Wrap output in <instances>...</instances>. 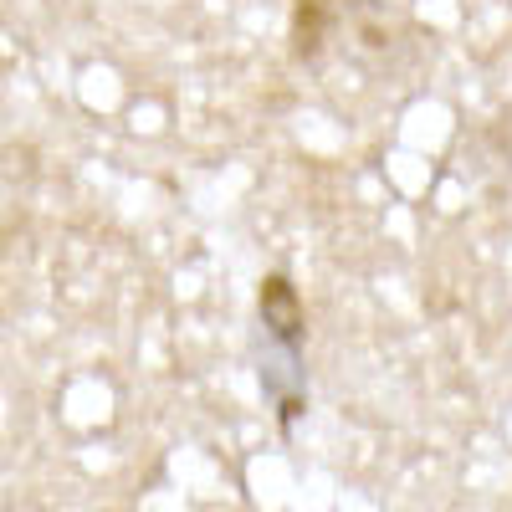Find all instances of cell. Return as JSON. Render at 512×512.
Wrapping results in <instances>:
<instances>
[{
    "label": "cell",
    "instance_id": "1",
    "mask_svg": "<svg viewBox=\"0 0 512 512\" xmlns=\"http://www.w3.org/2000/svg\"><path fill=\"white\" fill-rule=\"evenodd\" d=\"M256 313H262V328L267 338L282 349L287 369L303 374V344H308V308H303V297H297L292 277L272 272L262 277V292H256Z\"/></svg>",
    "mask_w": 512,
    "mask_h": 512
}]
</instances>
